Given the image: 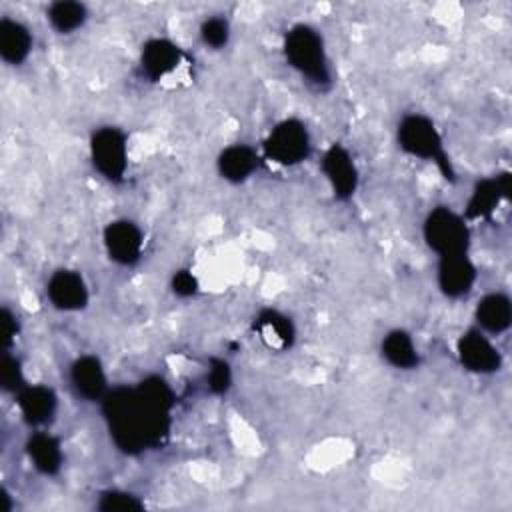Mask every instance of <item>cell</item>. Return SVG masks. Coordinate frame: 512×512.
Masks as SVG:
<instances>
[{
    "instance_id": "cell-22",
    "label": "cell",
    "mask_w": 512,
    "mask_h": 512,
    "mask_svg": "<svg viewBox=\"0 0 512 512\" xmlns=\"http://www.w3.org/2000/svg\"><path fill=\"white\" fill-rule=\"evenodd\" d=\"M86 8L84 4L80 2H54L50 4L48 8V20L50 24L62 32V34H68V32H74L76 28H80L84 22H86Z\"/></svg>"
},
{
    "instance_id": "cell-15",
    "label": "cell",
    "mask_w": 512,
    "mask_h": 512,
    "mask_svg": "<svg viewBox=\"0 0 512 512\" xmlns=\"http://www.w3.org/2000/svg\"><path fill=\"white\" fill-rule=\"evenodd\" d=\"M180 60H182V50L172 40L152 38L142 46V54H140L142 70L154 82L162 80L172 70H176Z\"/></svg>"
},
{
    "instance_id": "cell-14",
    "label": "cell",
    "mask_w": 512,
    "mask_h": 512,
    "mask_svg": "<svg viewBox=\"0 0 512 512\" xmlns=\"http://www.w3.org/2000/svg\"><path fill=\"white\" fill-rule=\"evenodd\" d=\"M70 382L78 396L84 400H100L108 394L106 372L96 356H80L70 368Z\"/></svg>"
},
{
    "instance_id": "cell-3",
    "label": "cell",
    "mask_w": 512,
    "mask_h": 512,
    "mask_svg": "<svg viewBox=\"0 0 512 512\" xmlns=\"http://www.w3.org/2000/svg\"><path fill=\"white\" fill-rule=\"evenodd\" d=\"M398 144L406 154L434 162L446 180H456L452 162L444 150V140L430 118L422 114L404 116L398 124Z\"/></svg>"
},
{
    "instance_id": "cell-11",
    "label": "cell",
    "mask_w": 512,
    "mask_h": 512,
    "mask_svg": "<svg viewBox=\"0 0 512 512\" xmlns=\"http://www.w3.org/2000/svg\"><path fill=\"white\" fill-rule=\"evenodd\" d=\"M46 294L52 306L64 312H76L88 304V286L74 270H56L46 284Z\"/></svg>"
},
{
    "instance_id": "cell-21",
    "label": "cell",
    "mask_w": 512,
    "mask_h": 512,
    "mask_svg": "<svg viewBox=\"0 0 512 512\" xmlns=\"http://www.w3.org/2000/svg\"><path fill=\"white\" fill-rule=\"evenodd\" d=\"M382 356L386 358L388 364H392L394 368H400V370L416 368L420 362L418 350H416L410 334L404 330H392L384 336Z\"/></svg>"
},
{
    "instance_id": "cell-24",
    "label": "cell",
    "mask_w": 512,
    "mask_h": 512,
    "mask_svg": "<svg viewBox=\"0 0 512 512\" xmlns=\"http://www.w3.org/2000/svg\"><path fill=\"white\" fill-rule=\"evenodd\" d=\"M200 36H202V42L210 48H222L228 44V38H230V26L224 18L220 16H212V18H206L200 26Z\"/></svg>"
},
{
    "instance_id": "cell-6",
    "label": "cell",
    "mask_w": 512,
    "mask_h": 512,
    "mask_svg": "<svg viewBox=\"0 0 512 512\" xmlns=\"http://www.w3.org/2000/svg\"><path fill=\"white\" fill-rule=\"evenodd\" d=\"M90 158L94 168L108 182H120L128 166V148L124 132L114 126L98 128L90 138Z\"/></svg>"
},
{
    "instance_id": "cell-19",
    "label": "cell",
    "mask_w": 512,
    "mask_h": 512,
    "mask_svg": "<svg viewBox=\"0 0 512 512\" xmlns=\"http://www.w3.org/2000/svg\"><path fill=\"white\" fill-rule=\"evenodd\" d=\"M28 458L32 460L34 468L46 476L58 474L62 468V448L58 438L48 432H36L26 442Z\"/></svg>"
},
{
    "instance_id": "cell-27",
    "label": "cell",
    "mask_w": 512,
    "mask_h": 512,
    "mask_svg": "<svg viewBox=\"0 0 512 512\" xmlns=\"http://www.w3.org/2000/svg\"><path fill=\"white\" fill-rule=\"evenodd\" d=\"M170 286H172V292H174L176 296L188 298V296L196 294V290H198V280H196V276H194L190 270H178V272H174Z\"/></svg>"
},
{
    "instance_id": "cell-17",
    "label": "cell",
    "mask_w": 512,
    "mask_h": 512,
    "mask_svg": "<svg viewBox=\"0 0 512 512\" xmlns=\"http://www.w3.org/2000/svg\"><path fill=\"white\" fill-rule=\"evenodd\" d=\"M254 330L260 334L262 342L270 348L284 350L290 348L296 336L294 324L288 316L278 310H262L254 322Z\"/></svg>"
},
{
    "instance_id": "cell-10",
    "label": "cell",
    "mask_w": 512,
    "mask_h": 512,
    "mask_svg": "<svg viewBox=\"0 0 512 512\" xmlns=\"http://www.w3.org/2000/svg\"><path fill=\"white\" fill-rule=\"evenodd\" d=\"M476 282V266L468 252L440 256L438 260V288L448 298H460L472 290Z\"/></svg>"
},
{
    "instance_id": "cell-4",
    "label": "cell",
    "mask_w": 512,
    "mask_h": 512,
    "mask_svg": "<svg viewBox=\"0 0 512 512\" xmlns=\"http://www.w3.org/2000/svg\"><path fill=\"white\" fill-rule=\"evenodd\" d=\"M422 234L428 248L438 256L464 254L470 248V230L466 220L448 206H436L428 212Z\"/></svg>"
},
{
    "instance_id": "cell-2",
    "label": "cell",
    "mask_w": 512,
    "mask_h": 512,
    "mask_svg": "<svg viewBox=\"0 0 512 512\" xmlns=\"http://www.w3.org/2000/svg\"><path fill=\"white\" fill-rule=\"evenodd\" d=\"M284 56L288 64L316 86L330 84V66L324 40L308 24H296L286 32Z\"/></svg>"
},
{
    "instance_id": "cell-18",
    "label": "cell",
    "mask_w": 512,
    "mask_h": 512,
    "mask_svg": "<svg viewBox=\"0 0 512 512\" xmlns=\"http://www.w3.org/2000/svg\"><path fill=\"white\" fill-rule=\"evenodd\" d=\"M218 172L228 182L246 180L258 166V154L246 144H232L224 148L216 160Z\"/></svg>"
},
{
    "instance_id": "cell-25",
    "label": "cell",
    "mask_w": 512,
    "mask_h": 512,
    "mask_svg": "<svg viewBox=\"0 0 512 512\" xmlns=\"http://www.w3.org/2000/svg\"><path fill=\"white\" fill-rule=\"evenodd\" d=\"M206 380H208V388L214 394H224L230 388V384H232L230 364L226 360H222V358H212Z\"/></svg>"
},
{
    "instance_id": "cell-26",
    "label": "cell",
    "mask_w": 512,
    "mask_h": 512,
    "mask_svg": "<svg viewBox=\"0 0 512 512\" xmlns=\"http://www.w3.org/2000/svg\"><path fill=\"white\" fill-rule=\"evenodd\" d=\"M0 382H2V388L10 390V392H18L24 386L22 366H20L18 358H14L10 354H4L2 370H0Z\"/></svg>"
},
{
    "instance_id": "cell-13",
    "label": "cell",
    "mask_w": 512,
    "mask_h": 512,
    "mask_svg": "<svg viewBox=\"0 0 512 512\" xmlns=\"http://www.w3.org/2000/svg\"><path fill=\"white\" fill-rule=\"evenodd\" d=\"M16 402L22 418L30 426H44L50 422L58 406L54 390L44 384H24L16 394Z\"/></svg>"
},
{
    "instance_id": "cell-23",
    "label": "cell",
    "mask_w": 512,
    "mask_h": 512,
    "mask_svg": "<svg viewBox=\"0 0 512 512\" xmlns=\"http://www.w3.org/2000/svg\"><path fill=\"white\" fill-rule=\"evenodd\" d=\"M96 506L102 512H140V510H144V502L136 494L124 492V490L102 492Z\"/></svg>"
},
{
    "instance_id": "cell-7",
    "label": "cell",
    "mask_w": 512,
    "mask_h": 512,
    "mask_svg": "<svg viewBox=\"0 0 512 512\" xmlns=\"http://www.w3.org/2000/svg\"><path fill=\"white\" fill-rule=\"evenodd\" d=\"M460 364L474 374H492L502 366L500 350L480 330H468L458 338Z\"/></svg>"
},
{
    "instance_id": "cell-20",
    "label": "cell",
    "mask_w": 512,
    "mask_h": 512,
    "mask_svg": "<svg viewBox=\"0 0 512 512\" xmlns=\"http://www.w3.org/2000/svg\"><path fill=\"white\" fill-rule=\"evenodd\" d=\"M32 48L30 30L10 18L0 20V56L8 64H20L26 60Z\"/></svg>"
},
{
    "instance_id": "cell-28",
    "label": "cell",
    "mask_w": 512,
    "mask_h": 512,
    "mask_svg": "<svg viewBox=\"0 0 512 512\" xmlns=\"http://www.w3.org/2000/svg\"><path fill=\"white\" fill-rule=\"evenodd\" d=\"M0 326H2V336H4V346L10 348V344L14 342V336L18 332V324H16V318L12 316V312L8 308H2V314H0Z\"/></svg>"
},
{
    "instance_id": "cell-8",
    "label": "cell",
    "mask_w": 512,
    "mask_h": 512,
    "mask_svg": "<svg viewBox=\"0 0 512 512\" xmlns=\"http://www.w3.org/2000/svg\"><path fill=\"white\" fill-rule=\"evenodd\" d=\"M322 172L330 182L334 196L340 200H348L354 196L358 188V170L350 156V152L340 146L332 144L322 156Z\"/></svg>"
},
{
    "instance_id": "cell-5",
    "label": "cell",
    "mask_w": 512,
    "mask_h": 512,
    "mask_svg": "<svg viewBox=\"0 0 512 512\" xmlns=\"http://www.w3.org/2000/svg\"><path fill=\"white\" fill-rule=\"evenodd\" d=\"M264 154L276 164L294 166L310 154V134L300 120L278 122L264 140Z\"/></svg>"
},
{
    "instance_id": "cell-9",
    "label": "cell",
    "mask_w": 512,
    "mask_h": 512,
    "mask_svg": "<svg viewBox=\"0 0 512 512\" xmlns=\"http://www.w3.org/2000/svg\"><path fill=\"white\" fill-rule=\"evenodd\" d=\"M144 238L140 228L130 220H114L104 228V248L110 260L130 266L140 260Z\"/></svg>"
},
{
    "instance_id": "cell-16",
    "label": "cell",
    "mask_w": 512,
    "mask_h": 512,
    "mask_svg": "<svg viewBox=\"0 0 512 512\" xmlns=\"http://www.w3.org/2000/svg\"><path fill=\"white\" fill-rule=\"evenodd\" d=\"M476 322L490 334H502L512 322L510 298L502 292H490L476 304Z\"/></svg>"
},
{
    "instance_id": "cell-1",
    "label": "cell",
    "mask_w": 512,
    "mask_h": 512,
    "mask_svg": "<svg viewBox=\"0 0 512 512\" xmlns=\"http://www.w3.org/2000/svg\"><path fill=\"white\" fill-rule=\"evenodd\" d=\"M172 406L174 394L160 376H148L134 388L108 390L102 398L110 436L126 454L156 448L166 440Z\"/></svg>"
},
{
    "instance_id": "cell-12",
    "label": "cell",
    "mask_w": 512,
    "mask_h": 512,
    "mask_svg": "<svg viewBox=\"0 0 512 512\" xmlns=\"http://www.w3.org/2000/svg\"><path fill=\"white\" fill-rule=\"evenodd\" d=\"M504 198H510V174L508 172L478 180L476 186L472 188V194L466 204V218L476 220V218L490 216Z\"/></svg>"
}]
</instances>
